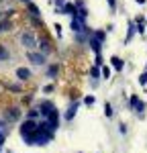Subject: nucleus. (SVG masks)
I'll return each mask as SVG.
<instances>
[{
    "mask_svg": "<svg viewBox=\"0 0 147 153\" xmlns=\"http://www.w3.org/2000/svg\"><path fill=\"white\" fill-rule=\"evenodd\" d=\"M96 65H102V55H96Z\"/></svg>",
    "mask_w": 147,
    "mask_h": 153,
    "instance_id": "26",
    "label": "nucleus"
},
{
    "mask_svg": "<svg viewBox=\"0 0 147 153\" xmlns=\"http://www.w3.org/2000/svg\"><path fill=\"white\" fill-rule=\"evenodd\" d=\"M16 78H19L21 82H27V80L31 78V70H29V68H19V70H16Z\"/></svg>",
    "mask_w": 147,
    "mask_h": 153,
    "instance_id": "5",
    "label": "nucleus"
},
{
    "mask_svg": "<svg viewBox=\"0 0 147 153\" xmlns=\"http://www.w3.org/2000/svg\"><path fill=\"white\" fill-rule=\"evenodd\" d=\"M63 12H65V14H76V6H74V4H65V6H63Z\"/></svg>",
    "mask_w": 147,
    "mask_h": 153,
    "instance_id": "15",
    "label": "nucleus"
},
{
    "mask_svg": "<svg viewBox=\"0 0 147 153\" xmlns=\"http://www.w3.org/2000/svg\"><path fill=\"white\" fill-rule=\"evenodd\" d=\"M72 29L74 31H82V21H80V19H74L72 21Z\"/></svg>",
    "mask_w": 147,
    "mask_h": 153,
    "instance_id": "14",
    "label": "nucleus"
},
{
    "mask_svg": "<svg viewBox=\"0 0 147 153\" xmlns=\"http://www.w3.org/2000/svg\"><path fill=\"white\" fill-rule=\"evenodd\" d=\"M90 45H92V49H94V51H96V55H100V43H98L96 37H94V39L90 41Z\"/></svg>",
    "mask_w": 147,
    "mask_h": 153,
    "instance_id": "13",
    "label": "nucleus"
},
{
    "mask_svg": "<svg viewBox=\"0 0 147 153\" xmlns=\"http://www.w3.org/2000/svg\"><path fill=\"white\" fill-rule=\"evenodd\" d=\"M39 112H41V114H43L45 118H49L51 114H53V112H55V106L51 104V102H45V100H43V102L39 104Z\"/></svg>",
    "mask_w": 147,
    "mask_h": 153,
    "instance_id": "3",
    "label": "nucleus"
},
{
    "mask_svg": "<svg viewBox=\"0 0 147 153\" xmlns=\"http://www.w3.org/2000/svg\"><path fill=\"white\" fill-rule=\"evenodd\" d=\"M86 104L90 106V104H94V96H86V100H84Z\"/></svg>",
    "mask_w": 147,
    "mask_h": 153,
    "instance_id": "22",
    "label": "nucleus"
},
{
    "mask_svg": "<svg viewBox=\"0 0 147 153\" xmlns=\"http://www.w3.org/2000/svg\"><path fill=\"white\" fill-rule=\"evenodd\" d=\"M8 57H10V53H8V49L4 47V45H0V61H6Z\"/></svg>",
    "mask_w": 147,
    "mask_h": 153,
    "instance_id": "10",
    "label": "nucleus"
},
{
    "mask_svg": "<svg viewBox=\"0 0 147 153\" xmlns=\"http://www.w3.org/2000/svg\"><path fill=\"white\" fill-rule=\"evenodd\" d=\"M104 112H106V117H112V106H110L108 102L104 104Z\"/></svg>",
    "mask_w": 147,
    "mask_h": 153,
    "instance_id": "19",
    "label": "nucleus"
},
{
    "mask_svg": "<svg viewBox=\"0 0 147 153\" xmlns=\"http://www.w3.org/2000/svg\"><path fill=\"white\" fill-rule=\"evenodd\" d=\"M35 131H37V123H35V120H31V118H27L23 125H21V135H23V139L31 137Z\"/></svg>",
    "mask_w": 147,
    "mask_h": 153,
    "instance_id": "1",
    "label": "nucleus"
},
{
    "mask_svg": "<svg viewBox=\"0 0 147 153\" xmlns=\"http://www.w3.org/2000/svg\"><path fill=\"white\" fill-rule=\"evenodd\" d=\"M12 27V23L10 21H0V33H4V31H8Z\"/></svg>",
    "mask_w": 147,
    "mask_h": 153,
    "instance_id": "12",
    "label": "nucleus"
},
{
    "mask_svg": "<svg viewBox=\"0 0 147 153\" xmlns=\"http://www.w3.org/2000/svg\"><path fill=\"white\" fill-rule=\"evenodd\" d=\"M0 19H2V12H0Z\"/></svg>",
    "mask_w": 147,
    "mask_h": 153,
    "instance_id": "29",
    "label": "nucleus"
},
{
    "mask_svg": "<svg viewBox=\"0 0 147 153\" xmlns=\"http://www.w3.org/2000/svg\"><path fill=\"white\" fill-rule=\"evenodd\" d=\"M139 84H141V86H145V84H147V71H143V74H141V78H139Z\"/></svg>",
    "mask_w": 147,
    "mask_h": 153,
    "instance_id": "20",
    "label": "nucleus"
},
{
    "mask_svg": "<svg viewBox=\"0 0 147 153\" xmlns=\"http://www.w3.org/2000/svg\"><path fill=\"white\" fill-rule=\"evenodd\" d=\"M29 61L35 65H43L45 63V55L43 53H29Z\"/></svg>",
    "mask_w": 147,
    "mask_h": 153,
    "instance_id": "4",
    "label": "nucleus"
},
{
    "mask_svg": "<svg viewBox=\"0 0 147 153\" xmlns=\"http://www.w3.org/2000/svg\"><path fill=\"white\" fill-rule=\"evenodd\" d=\"M39 114H41V112H39V108H31V110H29V118H31V120H35Z\"/></svg>",
    "mask_w": 147,
    "mask_h": 153,
    "instance_id": "16",
    "label": "nucleus"
},
{
    "mask_svg": "<svg viewBox=\"0 0 147 153\" xmlns=\"http://www.w3.org/2000/svg\"><path fill=\"white\" fill-rule=\"evenodd\" d=\"M135 29H137V27H135L133 23H129V33H127V41L131 39V35H133V33H135Z\"/></svg>",
    "mask_w": 147,
    "mask_h": 153,
    "instance_id": "17",
    "label": "nucleus"
},
{
    "mask_svg": "<svg viewBox=\"0 0 147 153\" xmlns=\"http://www.w3.org/2000/svg\"><path fill=\"white\" fill-rule=\"evenodd\" d=\"M21 43H23L27 49H33L37 45V37L31 33V31H24L23 35H21Z\"/></svg>",
    "mask_w": 147,
    "mask_h": 153,
    "instance_id": "2",
    "label": "nucleus"
},
{
    "mask_svg": "<svg viewBox=\"0 0 147 153\" xmlns=\"http://www.w3.org/2000/svg\"><path fill=\"white\" fill-rule=\"evenodd\" d=\"M24 2H27V0H24Z\"/></svg>",
    "mask_w": 147,
    "mask_h": 153,
    "instance_id": "30",
    "label": "nucleus"
},
{
    "mask_svg": "<svg viewBox=\"0 0 147 153\" xmlns=\"http://www.w3.org/2000/svg\"><path fill=\"white\" fill-rule=\"evenodd\" d=\"M47 74H49V78H55V74H57V65H51Z\"/></svg>",
    "mask_w": 147,
    "mask_h": 153,
    "instance_id": "18",
    "label": "nucleus"
},
{
    "mask_svg": "<svg viewBox=\"0 0 147 153\" xmlns=\"http://www.w3.org/2000/svg\"><path fill=\"white\" fill-rule=\"evenodd\" d=\"M4 141H6V137H4V133H2V131H0V147H2V145H4Z\"/></svg>",
    "mask_w": 147,
    "mask_h": 153,
    "instance_id": "25",
    "label": "nucleus"
},
{
    "mask_svg": "<svg viewBox=\"0 0 147 153\" xmlns=\"http://www.w3.org/2000/svg\"><path fill=\"white\" fill-rule=\"evenodd\" d=\"M100 76V71H98V68H92V78H98Z\"/></svg>",
    "mask_w": 147,
    "mask_h": 153,
    "instance_id": "24",
    "label": "nucleus"
},
{
    "mask_svg": "<svg viewBox=\"0 0 147 153\" xmlns=\"http://www.w3.org/2000/svg\"><path fill=\"white\" fill-rule=\"evenodd\" d=\"M6 117H8V120H16V118L21 117V110H19L16 106H14V108H8V110H6Z\"/></svg>",
    "mask_w": 147,
    "mask_h": 153,
    "instance_id": "7",
    "label": "nucleus"
},
{
    "mask_svg": "<svg viewBox=\"0 0 147 153\" xmlns=\"http://www.w3.org/2000/svg\"><path fill=\"white\" fill-rule=\"evenodd\" d=\"M137 2H139V4H145V0H137Z\"/></svg>",
    "mask_w": 147,
    "mask_h": 153,
    "instance_id": "28",
    "label": "nucleus"
},
{
    "mask_svg": "<svg viewBox=\"0 0 147 153\" xmlns=\"http://www.w3.org/2000/svg\"><path fill=\"white\" fill-rule=\"evenodd\" d=\"M78 106H80V102H74V104L68 108V112H65V120H72V118L76 117V110H78Z\"/></svg>",
    "mask_w": 147,
    "mask_h": 153,
    "instance_id": "6",
    "label": "nucleus"
},
{
    "mask_svg": "<svg viewBox=\"0 0 147 153\" xmlns=\"http://www.w3.org/2000/svg\"><path fill=\"white\" fill-rule=\"evenodd\" d=\"M27 12H29V14H31V16H39V14H41V12H39V8H37L35 4H31V2H27Z\"/></svg>",
    "mask_w": 147,
    "mask_h": 153,
    "instance_id": "8",
    "label": "nucleus"
},
{
    "mask_svg": "<svg viewBox=\"0 0 147 153\" xmlns=\"http://www.w3.org/2000/svg\"><path fill=\"white\" fill-rule=\"evenodd\" d=\"M139 102H141V100H139L137 96H131V106H135V108H137V106H139Z\"/></svg>",
    "mask_w": 147,
    "mask_h": 153,
    "instance_id": "21",
    "label": "nucleus"
},
{
    "mask_svg": "<svg viewBox=\"0 0 147 153\" xmlns=\"http://www.w3.org/2000/svg\"><path fill=\"white\" fill-rule=\"evenodd\" d=\"M110 63H112V68H114L117 71L122 70V59H121V57H117V55H114V57L110 59Z\"/></svg>",
    "mask_w": 147,
    "mask_h": 153,
    "instance_id": "9",
    "label": "nucleus"
},
{
    "mask_svg": "<svg viewBox=\"0 0 147 153\" xmlns=\"http://www.w3.org/2000/svg\"><path fill=\"white\" fill-rule=\"evenodd\" d=\"M102 76H104V78H108V76H110V70H108V68H102Z\"/></svg>",
    "mask_w": 147,
    "mask_h": 153,
    "instance_id": "23",
    "label": "nucleus"
},
{
    "mask_svg": "<svg viewBox=\"0 0 147 153\" xmlns=\"http://www.w3.org/2000/svg\"><path fill=\"white\" fill-rule=\"evenodd\" d=\"M39 47H41V51H43V53H49V51H51V45H49V41H45V39L39 43Z\"/></svg>",
    "mask_w": 147,
    "mask_h": 153,
    "instance_id": "11",
    "label": "nucleus"
},
{
    "mask_svg": "<svg viewBox=\"0 0 147 153\" xmlns=\"http://www.w3.org/2000/svg\"><path fill=\"white\" fill-rule=\"evenodd\" d=\"M108 6H110V8H114V0H108Z\"/></svg>",
    "mask_w": 147,
    "mask_h": 153,
    "instance_id": "27",
    "label": "nucleus"
}]
</instances>
